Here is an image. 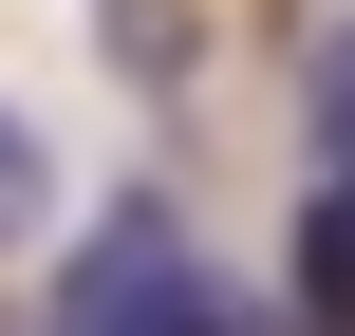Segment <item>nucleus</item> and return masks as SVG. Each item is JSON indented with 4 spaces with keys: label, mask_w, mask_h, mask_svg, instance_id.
<instances>
[{
    "label": "nucleus",
    "mask_w": 355,
    "mask_h": 336,
    "mask_svg": "<svg viewBox=\"0 0 355 336\" xmlns=\"http://www.w3.org/2000/svg\"><path fill=\"white\" fill-rule=\"evenodd\" d=\"M56 336H243V299L206 281V243L168 206H112L56 243Z\"/></svg>",
    "instance_id": "nucleus-1"
},
{
    "label": "nucleus",
    "mask_w": 355,
    "mask_h": 336,
    "mask_svg": "<svg viewBox=\"0 0 355 336\" xmlns=\"http://www.w3.org/2000/svg\"><path fill=\"white\" fill-rule=\"evenodd\" d=\"M300 299H318V336H355V187L337 168H300Z\"/></svg>",
    "instance_id": "nucleus-2"
},
{
    "label": "nucleus",
    "mask_w": 355,
    "mask_h": 336,
    "mask_svg": "<svg viewBox=\"0 0 355 336\" xmlns=\"http://www.w3.org/2000/svg\"><path fill=\"white\" fill-rule=\"evenodd\" d=\"M300 168H337V187H355V37L300 56Z\"/></svg>",
    "instance_id": "nucleus-3"
},
{
    "label": "nucleus",
    "mask_w": 355,
    "mask_h": 336,
    "mask_svg": "<svg viewBox=\"0 0 355 336\" xmlns=\"http://www.w3.org/2000/svg\"><path fill=\"white\" fill-rule=\"evenodd\" d=\"M56 224V150H37V112L0 94V243H37Z\"/></svg>",
    "instance_id": "nucleus-4"
}]
</instances>
